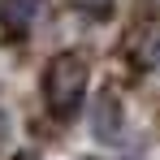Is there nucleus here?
<instances>
[{"mask_svg": "<svg viewBox=\"0 0 160 160\" xmlns=\"http://www.w3.org/2000/svg\"><path fill=\"white\" fill-rule=\"evenodd\" d=\"M117 130H121V104L104 95L95 104V138H117Z\"/></svg>", "mask_w": 160, "mask_h": 160, "instance_id": "7ed1b4c3", "label": "nucleus"}, {"mask_svg": "<svg viewBox=\"0 0 160 160\" xmlns=\"http://www.w3.org/2000/svg\"><path fill=\"white\" fill-rule=\"evenodd\" d=\"M112 4H117V0H69V9H78V13H87V18H108Z\"/></svg>", "mask_w": 160, "mask_h": 160, "instance_id": "20e7f679", "label": "nucleus"}, {"mask_svg": "<svg viewBox=\"0 0 160 160\" xmlns=\"http://www.w3.org/2000/svg\"><path fill=\"white\" fill-rule=\"evenodd\" d=\"M87 100V61L78 52H56L43 69V104L56 121H69Z\"/></svg>", "mask_w": 160, "mask_h": 160, "instance_id": "f257e3e1", "label": "nucleus"}, {"mask_svg": "<svg viewBox=\"0 0 160 160\" xmlns=\"http://www.w3.org/2000/svg\"><path fill=\"white\" fill-rule=\"evenodd\" d=\"M87 160H95V156H87Z\"/></svg>", "mask_w": 160, "mask_h": 160, "instance_id": "423d86ee", "label": "nucleus"}, {"mask_svg": "<svg viewBox=\"0 0 160 160\" xmlns=\"http://www.w3.org/2000/svg\"><path fill=\"white\" fill-rule=\"evenodd\" d=\"M4 138H9V112L0 108V143H4Z\"/></svg>", "mask_w": 160, "mask_h": 160, "instance_id": "39448f33", "label": "nucleus"}, {"mask_svg": "<svg viewBox=\"0 0 160 160\" xmlns=\"http://www.w3.org/2000/svg\"><path fill=\"white\" fill-rule=\"evenodd\" d=\"M39 9H43V0H0V26H4V35L26 39L35 18H39Z\"/></svg>", "mask_w": 160, "mask_h": 160, "instance_id": "f03ea898", "label": "nucleus"}]
</instances>
